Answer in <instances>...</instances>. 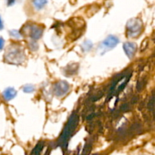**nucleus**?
<instances>
[{
	"instance_id": "obj_1",
	"label": "nucleus",
	"mask_w": 155,
	"mask_h": 155,
	"mask_svg": "<svg viewBox=\"0 0 155 155\" xmlns=\"http://www.w3.org/2000/svg\"><path fill=\"white\" fill-rule=\"evenodd\" d=\"M142 24L138 19L130 20L127 24V30L130 32V35H137L141 31Z\"/></svg>"
},
{
	"instance_id": "obj_2",
	"label": "nucleus",
	"mask_w": 155,
	"mask_h": 155,
	"mask_svg": "<svg viewBox=\"0 0 155 155\" xmlns=\"http://www.w3.org/2000/svg\"><path fill=\"white\" fill-rule=\"evenodd\" d=\"M124 50H125L127 55L130 58H131L134 56L135 53H136V45L133 42H127V43L124 44Z\"/></svg>"
},
{
	"instance_id": "obj_3",
	"label": "nucleus",
	"mask_w": 155,
	"mask_h": 155,
	"mask_svg": "<svg viewBox=\"0 0 155 155\" xmlns=\"http://www.w3.org/2000/svg\"><path fill=\"white\" fill-rule=\"evenodd\" d=\"M118 43L117 38L115 36H109L106 39V40L103 42V46L106 48H112L113 47L116 46L117 44Z\"/></svg>"
},
{
	"instance_id": "obj_4",
	"label": "nucleus",
	"mask_w": 155,
	"mask_h": 155,
	"mask_svg": "<svg viewBox=\"0 0 155 155\" xmlns=\"http://www.w3.org/2000/svg\"><path fill=\"white\" fill-rule=\"evenodd\" d=\"M17 92L12 88H8V89H6L3 92L2 96L5 98V100L6 101H10L11 99H12L13 98H15V96L16 95Z\"/></svg>"
},
{
	"instance_id": "obj_5",
	"label": "nucleus",
	"mask_w": 155,
	"mask_h": 155,
	"mask_svg": "<svg viewBox=\"0 0 155 155\" xmlns=\"http://www.w3.org/2000/svg\"><path fill=\"white\" fill-rule=\"evenodd\" d=\"M48 3V0H33V6L37 10L43 8Z\"/></svg>"
},
{
	"instance_id": "obj_6",
	"label": "nucleus",
	"mask_w": 155,
	"mask_h": 155,
	"mask_svg": "<svg viewBox=\"0 0 155 155\" xmlns=\"http://www.w3.org/2000/svg\"><path fill=\"white\" fill-rule=\"evenodd\" d=\"M4 44H5L4 39H3V38L0 37V51H1V50L3 48V47H4Z\"/></svg>"
},
{
	"instance_id": "obj_7",
	"label": "nucleus",
	"mask_w": 155,
	"mask_h": 155,
	"mask_svg": "<svg viewBox=\"0 0 155 155\" xmlns=\"http://www.w3.org/2000/svg\"><path fill=\"white\" fill-rule=\"evenodd\" d=\"M15 2H16V0H7V5L8 6H12L15 4Z\"/></svg>"
},
{
	"instance_id": "obj_8",
	"label": "nucleus",
	"mask_w": 155,
	"mask_h": 155,
	"mask_svg": "<svg viewBox=\"0 0 155 155\" xmlns=\"http://www.w3.org/2000/svg\"><path fill=\"white\" fill-rule=\"evenodd\" d=\"M3 28H4V24H3V21L2 20L1 16H0V30H2Z\"/></svg>"
}]
</instances>
